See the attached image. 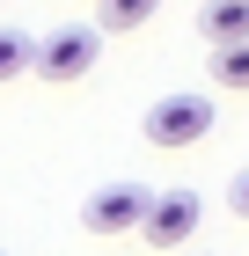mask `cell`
I'll use <instances>...</instances> for the list:
<instances>
[{"instance_id":"cell-3","label":"cell","mask_w":249,"mask_h":256,"mask_svg":"<svg viewBox=\"0 0 249 256\" xmlns=\"http://www.w3.org/2000/svg\"><path fill=\"white\" fill-rule=\"evenodd\" d=\"M147 205H154V190H147V183H139V176H117V183H103V190H88V205H81V227H88V234H139Z\"/></svg>"},{"instance_id":"cell-10","label":"cell","mask_w":249,"mask_h":256,"mask_svg":"<svg viewBox=\"0 0 249 256\" xmlns=\"http://www.w3.org/2000/svg\"><path fill=\"white\" fill-rule=\"evenodd\" d=\"M0 256H8V249H0Z\"/></svg>"},{"instance_id":"cell-1","label":"cell","mask_w":249,"mask_h":256,"mask_svg":"<svg viewBox=\"0 0 249 256\" xmlns=\"http://www.w3.org/2000/svg\"><path fill=\"white\" fill-rule=\"evenodd\" d=\"M139 132H147L154 154H183V146H198V139L212 132V96H191V88H183V96H161L147 118H139Z\"/></svg>"},{"instance_id":"cell-7","label":"cell","mask_w":249,"mask_h":256,"mask_svg":"<svg viewBox=\"0 0 249 256\" xmlns=\"http://www.w3.org/2000/svg\"><path fill=\"white\" fill-rule=\"evenodd\" d=\"M154 8H161V0H96V30L103 37H125V30L154 22Z\"/></svg>"},{"instance_id":"cell-4","label":"cell","mask_w":249,"mask_h":256,"mask_svg":"<svg viewBox=\"0 0 249 256\" xmlns=\"http://www.w3.org/2000/svg\"><path fill=\"white\" fill-rule=\"evenodd\" d=\"M103 52V30H81V22H66V30H52V37L30 52V74L52 80V88H66V80H81L88 66H96Z\"/></svg>"},{"instance_id":"cell-6","label":"cell","mask_w":249,"mask_h":256,"mask_svg":"<svg viewBox=\"0 0 249 256\" xmlns=\"http://www.w3.org/2000/svg\"><path fill=\"white\" fill-rule=\"evenodd\" d=\"M212 88L220 96H249V37L242 44H212Z\"/></svg>"},{"instance_id":"cell-5","label":"cell","mask_w":249,"mask_h":256,"mask_svg":"<svg viewBox=\"0 0 249 256\" xmlns=\"http://www.w3.org/2000/svg\"><path fill=\"white\" fill-rule=\"evenodd\" d=\"M198 37H205V44H242L249 37V0H205Z\"/></svg>"},{"instance_id":"cell-2","label":"cell","mask_w":249,"mask_h":256,"mask_svg":"<svg viewBox=\"0 0 249 256\" xmlns=\"http://www.w3.org/2000/svg\"><path fill=\"white\" fill-rule=\"evenodd\" d=\"M198 227H205V198H198L191 183H176V190H154L147 220H139V242H147V249H183Z\"/></svg>"},{"instance_id":"cell-9","label":"cell","mask_w":249,"mask_h":256,"mask_svg":"<svg viewBox=\"0 0 249 256\" xmlns=\"http://www.w3.org/2000/svg\"><path fill=\"white\" fill-rule=\"evenodd\" d=\"M227 205L249 220V168H234V183H227Z\"/></svg>"},{"instance_id":"cell-8","label":"cell","mask_w":249,"mask_h":256,"mask_svg":"<svg viewBox=\"0 0 249 256\" xmlns=\"http://www.w3.org/2000/svg\"><path fill=\"white\" fill-rule=\"evenodd\" d=\"M30 52H37V37L0 30V80H22V74H30Z\"/></svg>"}]
</instances>
